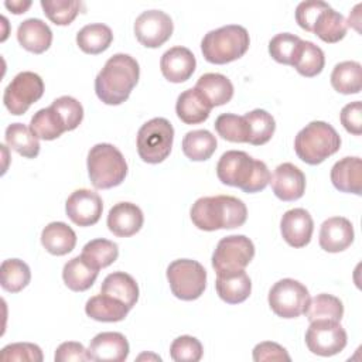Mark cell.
<instances>
[{
  "mask_svg": "<svg viewBox=\"0 0 362 362\" xmlns=\"http://www.w3.org/2000/svg\"><path fill=\"white\" fill-rule=\"evenodd\" d=\"M140 76L139 62L129 54L112 55L95 79L96 96L106 105H120L130 96Z\"/></svg>",
  "mask_w": 362,
  "mask_h": 362,
  "instance_id": "cell-1",
  "label": "cell"
},
{
  "mask_svg": "<svg viewBox=\"0 0 362 362\" xmlns=\"http://www.w3.org/2000/svg\"><path fill=\"white\" fill-rule=\"evenodd\" d=\"M216 175L222 184L238 187L247 194L263 191L272 177L263 161L255 160L239 150H229L221 156L216 164Z\"/></svg>",
  "mask_w": 362,
  "mask_h": 362,
  "instance_id": "cell-2",
  "label": "cell"
},
{
  "mask_svg": "<svg viewBox=\"0 0 362 362\" xmlns=\"http://www.w3.org/2000/svg\"><path fill=\"white\" fill-rule=\"evenodd\" d=\"M189 215L198 229L212 232L242 226L247 218V208L236 197H202L192 204Z\"/></svg>",
  "mask_w": 362,
  "mask_h": 362,
  "instance_id": "cell-3",
  "label": "cell"
},
{
  "mask_svg": "<svg viewBox=\"0 0 362 362\" xmlns=\"http://www.w3.org/2000/svg\"><path fill=\"white\" fill-rule=\"evenodd\" d=\"M341 147V137L327 122L314 120L303 127L294 139L297 157L310 164H321L325 158L335 154Z\"/></svg>",
  "mask_w": 362,
  "mask_h": 362,
  "instance_id": "cell-4",
  "label": "cell"
},
{
  "mask_svg": "<svg viewBox=\"0 0 362 362\" xmlns=\"http://www.w3.org/2000/svg\"><path fill=\"white\" fill-rule=\"evenodd\" d=\"M249 45L247 30L238 24H229L206 33L201 41V51L208 62L223 65L242 58Z\"/></svg>",
  "mask_w": 362,
  "mask_h": 362,
  "instance_id": "cell-5",
  "label": "cell"
},
{
  "mask_svg": "<svg viewBox=\"0 0 362 362\" xmlns=\"http://www.w3.org/2000/svg\"><path fill=\"white\" fill-rule=\"evenodd\" d=\"M88 174L98 189L120 185L127 175V163L122 151L109 143H98L88 153Z\"/></svg>",
  "mask_w": 362,
  "mask_h": 362,
  "instance_id": "cell-6",
  "label": "cell"
},
{
  "mask_svg": "<svg viewBox=\"0 0 362 362\" xmlns=\"http://www.w3.org/2000/svg\"><path fill=\"white\" fill-rule=\"evenodd\" d=\"M173 140V124L164 117H154L137 132V153L144 163L158 164L170 156Z\"/></svg>",
  "mask_w": 362,
  "mask_h": 362,
  "instance_id": "cell-7",
  "label": "cell"
},
{
  "mask_svg": "<svg viewBox=\"0 0 362 362\" xmlns=\"http://www.w3.org/2000/svg\"><path fill=\"white\" fill-rule=\"evenodd\" d=\"M167 280L177 298L192 301L199 298L206 287V270L197 260L178 259L168 264Z\"/></svg>",
  "mask_w": 362,
  "mask_h": 362,
  "instance_id": "cell-8",
  "label": "cell"
},
{
  "mask_svg": "<svg viewBox=\"0 0 362 362\" xmlns=\"http://www.w3.org/2000/svg\"><path fill=\"white\" fill-rule=\"evenodd\" d=\"M269 305L281 318H297L307 313L310 293L307 287L294 279H281L269 291Z\"/></svg>",
  "mask_w": 362,
  "mask_h": 362,
  "instance_id": "cell-9",
  "label": "cell"
},
{
  "mask_svg": "<svg viewBox=\"0 0 362 362\" xmlns=\"http://www.w3.org/2000/svg\"><path fill=\"white\" fill-rule=\"evenodd\" d=\"M255 256V245L245 235H230L222 238L214 253L212 267L216 273L245 270Z\"/></svg>",
  "mask_w": 362,
  "mask_h": 362,
  "instance_id": "cell-10",
  "label": "cell"
},
{
  "mask_svg": "<svg viewBox=\"0 0 362 362\" xmlns=\"http://www.w3.org/2000/svg\"><path fill=\"white\" fill-rule=\"evenodd\" d=\"M44 95V82L41 76L31 71H23L17 74L11 82L6 86L3 102L7 110L20 116L28 110Z\"/></svg>",
  "mask_w": 362,
  "mask_h": 362,
  "instance_id": "cell-11",
  "label": "cell"
},
{
  "mask_svg": "<svg viewBox=\"0 0 362 362\" xmlns=\"http://www.w3.org/2000/svg\"><path fill=\"white\" fill-rule=\"evenodd\" d=\"M346 332L339 321L315 320L305 331V345L308 351L320 356H332L346 346Z\"/></svg>",
  "mask_w": 362,
  "mask_h": 362,
  "instance_id": "cell-12",
  "label": "cell"
},
{
  "mask_svg": "<svg viewBox=\"0 0 362 362\" xmlns=\"http://www.w3.org/2000/svg\"><path fill=\"white\" fill-rule=\"evenodd\" d=\"M174 24L171 17L161 10L143 11L134 21V35L147 48H158L171 37Z\"/></svg>",
  "mask_w": 362,
  "mask_h": 362,
  "instance_id": "cell-13",
  "label": "cell"
},
{
  "mask_svg": "<svg viewBox=\"0 0 362 362\" xmlns=\"http://www.w3.org/2000/svg\"><path fill=\"white\" fill-rule=\"evenodd\" d=\"M66 216L78 226H92L102 215L103 202L98 192L81 188L75 189L65 202Z\"/></svg>",
  "mask_w": 362,
  "mask_h": 362,
  "instance_id": "cell-14",
  "label": "cell"
},
{
  "mask_svg": "<svg viewBox=\"0 0 362 362\" xmlns=\"http://www.w3.org/2000/svg\"><path fill=\"white\" fill-rule=\"evenodd\" d=\"M270 185L274 195L286 202L296 201L304 195L305 175L291 163H283L276 167L270 177Z\"/></svg>",
  "mask_w": 362,
  "mask_h": 362,
  "instance_id": "cell-15",
  "label": "cell"
},
{
  "mask_svg": "<svg viewBox=\"0 0 362 362\" xmlns=\"http://www.w3.org/2000/svg\"><path fill=\"white\" fill-rule=\"evenodd\" d=\"M314 230V222L308 211L294 208L284 212L280 221V232L283 239L291 247H304L310 243Z\"/></svg>",
  "mask_w": 362,
  "mask_h": 362,
  "instance_id": "cell-16",
  "label": "cell"
},
{
  "mask_svg": "<svg viewBox=\"0 0 362 362\" xmlns=\"http://www.w3.org/2000/svg\"><path fill=\"white\" fill-rule=\"evenodd\" d=\"M129 342L120 332H100L89 344L88 354L98 362H123L129 356Z\"/></svg>",
  "mask_w": 362,
  "mask_h": 362,
  "instance_id": "cell-17",
  "label": "cell"
},
{
  "mask_svg": "<svg viewBox=\"0 0 362 362\" xmlns=\"http://www.w3.org/2000/svg\"><path fill=\"white\" fill-rule=\"evenodd\" d=\"M355 233L349 219L332 216L322 222L320 228V246L329 253H338L348 249L354 242Z\"/></svg>",
  "mask_w": 362,
  "mask_h": 362,
  "instance_id": "cell-18",
  "label": "cell"
},
{
  "mask_svg": "<svg viewBox=\"0 0 362 362\" xmlns=\"http://www.w3.org/2000/svg\"><path fill=\"white\" fill-rule=\"evenodd\" d=\"M195 66L197 61L194 54L181 45L167 49L160 59L163 76L173 83H181L189 79L195 71Z\"/></svg>",
  "mask_w": 362,
  "mask_h": 362,
  "instance_id": "cell-19",
  "label": "cell"
},
{
  "mask_svg": "<svg viewBox=\"0 0 362 362\" xmlns=\"http://www.w3.org/2000/svg\"><path fill=\"white\" fill-rule=\"evenodd\" d=\"M144 222L141 209L132 202H119L113 205L107 215L109 230L119 238L136 235Z\"/></svg>",
  "mask_w": 362,
  "mask_h": 362,
  "instance_id": "cell-20",
  "label": "cell"
},
{
  "mask_svg": "<svg viewBox=\"0 0 362 362\" xmlns=\"http://www.w3.org/2000/svg\"><path fill=\"white\" fill-rule=\"evenodd\" d=\"M331 182L341 192L362 194V161L359 157H344L331 168Z\"/></svg>",
  "mask_w": 362,
  "mask_h": 362,
  "instance_id": "cell-21",
  "label": "cell"
},
{
  "mask_svg": "<svg viewBox=\"0 0 362 362\" xmlns=\"http://www.w3.org/2000/svg\"><path fill=\"white\" fill-rule=\"evenodd\" d=\"M215 288L225 303L239 304L250 296L252 281L245 270L216 273Z\"/></svg>",
  "mask_w": 362,
  "mask_h": 362,
  "instance_id": "cell-22",
  "label": "cell"
},
{
  "mask_svg": "<svg viewBox=\"0 0 362 362\" xmlns=\"http://www.w3.org/2000/svg\"><path fill=\"white\" fill-rule=\"evenodd\" d=\"M211 110L212 105L197 88L187 89L177 98L175 112L185 124H198L205 122Z\"/></svg>",
  "mask_w": 362,
  "mask_h": 362,
  "instance_id": "cell-23",
  "label": "cell"
},
{
  "mask_svg": "<svg viewBox=\"0 0 362 362\" xmlns=\"http://www.w3.org/2000/svg\"><path fill=\"white\" fill-rule=\"evenodd\" d=\"M20 45L34 54H42L51 47L52 31L47 23L40 18H27L17 28Z\"/></svg>",
  "mask_w": 362,
  "mask_h": 362,
  "instance_id": "cell-24",
  "label": "cell"
},
{
  "mask_svg": "<svg viewBox=\"0 0 362 362\" xmlns=\"http://www.w3.org/2000/svg\"><path fill=\"white\" fill-rule=\"evenodd\" d=\"M99 274V269L93 267L82 255L68 260L62 269L65 286L72 291H86L90 288Z\"/></svg>",
  "mask_w": 362,
  "mask_h": 362,
  "instance_id": "cell-25",
  "label": "cell"
},
{
  "mask_svg": "<svg viewBox=\"0 0 362 362\" xmlns=\"http://www.w3.org/2000/svg\"><path fill=\"white\" fill-rule=\"evenodd\" d=\"M41 243L48 253L64 256L74 250L76 245V235L66 223L51 222L41 232Z\"/></svg>",
  "mask_w": 362,
  "mask_h": 362,
  "instance_id": "cell-26",
  "label": "cell"
},
{
  "mask_svg": "<svg viewBox=\"0 0 362 362\" xmlns=\"http://www.w3.org/2000/svg\"><path fill=\"white\" fill-rule=\"evenodd\" d=\"M100 293L124 303L130 310L139 300V286L136 280L124 272L107 274L100 286Z\"/></svg>",
  "mask_w": 362,
  "mask_h": 362,
  "instance_id": "cell-27",
  "label": "cell"
},
{
  "mask_svg": "<svg viewBox=\"0 0 362 362\" xmlns=\"http://www.w3.org/2000/svg\"><path fill=\"white\" fill-rule=\"evenodd\" d=\"M129 311L130 308L124 303L102 293L90 297L85 304L86 315L102 322L122 321L126 318Z\"/></svg>",
  "mask_w": 362,
  "mask_h": 362,
  "instance_id": "cell-28",
  "label": "cell"
},
{
  "mask_svg": "<svg viewBox=\"0 0 362 362\" xmlns=\"http://www.w3.org/2000/svg\"><path fill=\"white\" fill-rule=\"evenodd\" d=\"M195 88L208 99L212 107L228 103L233 96V85L230 79L222 74L208 72L201 75Z\"/></svg>",
  "mask_w": 362,
  "mask_h": 362,
  "instance_id": "cell-29",
  "label": "cell"
},
{
  "mask_svg": "<svg viewBox=\"0 0 362 362\" xmlns=\"http://www.w3.org/2000/svg\"><path fill=\"white\" fill-rule=\"evenodd\" d=\"M113 41V33L110 27L102 23L88 24L82 27L76 34V44L85 52L98 55L106 51Z\"/></svg>",
  "mask_w": 362,
  "mask_h": 362,
  "instance_id": "cell-30",
  "label": "cell"
},
{
  "mask_svg": "<svg viewBox=\"0 0 362 362\" xmlns=\"http://www.w3.org/2000/svg\"><path fill=\"white\" fill-rule=\"evenodd\" d=\"M346 30L348 24L345 17L341 13L335 11L331 6L320 13L313 27V33L320 40L328 44H335L341 41L345 37Z\"/></svg>",
  "mask_w": 362,
  "mask_h": 362,
  "instance_id": "cell-31",
  "label": "cell"
},
{
  "mask_svg": "<svg viewBox=\"0 0 362 362\" xmlns=\"http://www.w3.org/2000/svg\"><path fill=\"white\" fill-rule=\"evenodd\" d=\"M332 88L344 95L359 93L362 89V66L356 61H344L331 72Z\"/></svg>",
  "mask_w": 362,
  "mask_h": 362,
  "instance_id": "cell-32",
  "label": "cell"
},
{
  "mask_svg": "<svg viewBox=\"0 0 362 362\" xmlns=\"http://www.w3.org/2000/svg\"><path fill=\"white\" fill-rule=\"evenodd\" d=\"M216 144V139L209 130H192L182 139V151L191 161H205L215 153Z\"/></svg>",
  "mask_w": 362,
  "mask_h": 362,
  "instance_id": "cell-33",
  "label": "cell"
},
{
  "mask_svg": "<svg viewBox=\"0 0 362 362\" xmlns=\"http://www.w3.org/2000/svg\"><path fill=\"white\" fill-rule=\"evenodd\" d=\"M324 65H325L324 51L314 42L301 40V44L298 47V51L296 54V58L291 66H294L300 75L305 78H313V76H317L324 69Z\"/></svg>",
  "mask_w": 362,
  "mask_h": 362,
  "instance_id": "cell-34",
  "label": "cell"
},
{
  "mask_svg": "<svg viewBox=\"0 0 362 362\" xmlns=\"http://www.w3.org/2000/svg\"><path fill=\"white\" fill-rule=\"evenodd\" d=\"M246 124H247V143L253 146H262L266 144L276 130V122L273 116L263 110V109H255L252 112H247L243 115Z\"/></svg>",
  "mask_w": 362,
  "mask_h": 362,
  "instance_id": "cell-35",
  "label": "cell"
},
{
  "mask_svg": "<svg viewBox=\"0 0 362 362\" xmlns=\"http://www.w3.org/2000/svg\"><path fill=\"white\" fill-rule=\"evenodd\" d=\"M6 143L25 158H34L40 153V141L30 127L23 123H11L6 129Z\"/></svg>",
  "mask_w": 362,
  "mask_h": 362,
  "instance_id": "cell-36",
  "label": "cell"
},
{
  "mask_svg": "<svg viewBox=\"0 0 362 362\" xmlns=\"http://www.w3.org/2000/svg\"><path fill=\"white\" fill-rule=\"evenodd\" d=\"M30 130L37 139L41 140H55L64 132H66L58 113L51 106L40 109L34 113L30 122Z\"/></svg>",
  "mask_w": 362,
  "mask_h": 362,
  "instance_id": "cell-37",
  "label": "cell"
},
{
  "mask_svg": "<svg viewBox=\"0 0 362 362\" xmlns=\"http://www.w3.org/2000/svg\"><path fill=\"white\" fill-rule=\"evenodd\" d=\"M31 272L25 262L20 259H7L0 266V283L8 293H18L28 286Z\"/></svg>",
  "mask_w": 362,
  "mask_h": 362,
  "instance_id": "cell-38",
  "label": "cell"
},
{
  "mask_svg": "<svg viewBox=\"0 0 362 362\" xmlns=\"http://www.w3.org/2000/svg\"><path fill=\"white\" fill-rule=\"evenodd\" d=\"M93 267L103 269L110 266L113 262L117 260L119 256V247L115 242L98 238L93 240H89L81 253Z\"/></svg>",
  "mask_w": 362,
  "mask_h": 362,
  "instance_id": "cell-39",
  "label": "cell"
},
{
  "mask_svg": "<svg viewBox=\"0 0 362 362\" xmlns=\"http://www.w3.org/2000/svg\"><path fill=\"white\" fill-rule=\"evenodd\" d=\"M305 314L310 322L315 320L341 321L344 315V305L338 297L322 293L317 294L314 298H310V304Z\"/></svg>",
  "mask_w": 362,
  "mask_h": 362,
  "instance_id": "cell-40",
  "label": "cell"
},
{
  "mask_svg": "<svg viewBox=\"0 0 362 362\" xmlns=\"http://www.w3.org/2000/svg\"><path fill=\"white\" fill-rule=\"evenodd\" d=\"M216 133L232 143H247V124L243 116L233 113H222L215 120Z\"/></svg>",
  "mask_w": 362,
  "mask_h": 362,
  "instance_id": "cell-41",
  "label": "cell"
},
{
  "mask_svg": "<svg viewBox=\"0 0 362 362\" xmlns=\"http://www.w3.org/2000/svg\"><path fill=\"white\" fill-rule=\"evenodd\" d=\"M301 44V38L291 33H280L276 34L269 41V54L272 58L284 65H293L298 47Z\"/></svg>",
  "mask_w": 362,
  "mask_h": 362,
  "instance_id": "cell-42",
  "label": "cell"
},
{
  "mask_svg": "<svg viewBox=\"0 0 362 362\" xmlns=\"http://www.w3.org/2000/svg\"><path fill=\"white\" fill-rule=\"evenodd\" d=\"M44 14L57 25L71 24L79 13L81 1L76 0H41Z\"/></svg>",
  "mask_w": 362,
  "mask_h": 362,
  "instance_id": "cell-43",
  "label": "cell"
},
{
  "mask_svg": "<svg viewBox=\"0 0 362 362\" xmlns=\"http://www.w3.org/2000/svg\"><path fill=\"white\" fill-rule=\"evenodd\" d=\"M51 107L58 113L62 120L65 130L76 129L83 119V107L82 105L72 96H59L52 103Z\"/></svg>",
  "mask_w": 362,
  "mask_h": 362,
  "instance_id": "cell-44",
  "label": "cell"
},
{
  "mask_svg": "<svg viewBox=\"0 0 362 362\" xmlns=\"http://www.w3.org/2000/svg\"><path fill=\"white\" fill-rule=\"evenodd\" d=\"M202 344L191 335L175 338L170 346V356L175 362H198L202 358Z\"/></svg>",
  "mask_w": 362,
  "mask_h": 362,
  "instance_id": "cell-45",
  "label": "cell"
},
{
  "mask_svg": "<svg viewBox=\"0 0 362 362\" xmlns=\"http://www.w3.org/2000/svg\"><path fill=\"white\" fill-rule=\"evenodd\" d=\"M44 359L42 351L38 345L31 342H14L8 344L1 349L0 361H28V362H41Z\"/></svg>",
  "mask_w": 362,
  "mask_h": 362,
  "instance_id": "cell-46",
  "label": "cell"
},
{
  "mask_svg": "<svg viewBox=\"0 0 362 362\" xmlns=\"http://www.w3.org/2000/svg\"><path fill=\"white\" fill-rule=\"evenodd\" d=\"M327 7H329L328 3L321 0H307L301 1L296 8V21L297 24L305 30L313 33L314 23L321 11H324Z\"/></svg>",
  "mask_w": 362,
  "mask_h": 362,
  "instance_id": "cell-47",
  "label": "cell"
},
{
  "mask_svg": "<svg viewBox=\"0 0 362 362\" xmlns=\"http://www.w3.org/2000/svg\"><path fill=\"white\" fill-rule=\"evenodd\" d=\"M339 119L348 133L359 136L362 133V103L355 100L345 105L341 110Z\"/></svg>",
  "mask_w": 362,
  "mask_h": 362,
  "instance_id": "cell-48",
  "label": "cell"
},
{
  "mask_svg": "<svg viewBox=\"0 0 362 362\" xmlns=\"http://www.w3.org/2000/svg\"><path fill=\"white\" fill-rule=\"evenodd\" d=\"M253 361L264 362V361H291L286 348L279 345L277 342L264 341L257 344L253 348Z\"/></svg>",
  "mask_w": 362,
  "mask_h": 362,
  "instance_id": "cell-49",
  "label": "cell"
},
{
  "mask_svg": "<svg viewBox=\"0 0 362 362\" xmlns=\"http://www.w3.org/2000/svg\"><path fill=\"white\" fill-rule=\"evenodd\" d=\"M54 359L55 362H69V361L82 362V361H89L90 356L88 354V349L81 342L68 341V342H62L57 348Z\"/></svg>",
  "mask_w": 362,
  "mask_h": 362,
  "instance_id": "cell-50",
  "label": "cell"
},
{
  "mask_svg": "<svg viewBox=\"0 0 362 362\" xmlns=\"http://www.w3.org/2000/svg\"><path fill=\"white\" fill-rule=\"evenodd\" d=\"M4 6L14 14H21L25 13V10L31 6V1H6Z\"/></svg>",
  "mask_w": 362,
  "mask_h": 362,
  "instance_id": "cell-51",
  "label": "cell"
},
{
  "mask_svg": "<svg viewBox=\"0 0 362 362\" xmlns=\"http://www.w3.org/2000/svg\"><path fill=\"white\" fill-rule=\"evenodd\" d=\"M141 358H154V359H158V361H161V358H160V356H156V355H150V356H148V355L143 354V355H140V356H139V359H141Z\"/></svg>",
  "mask_w": 362,
  "mask_h": 362,
  "instance_id": "cell-52",
  "label": "cell"
}]
</instances>
